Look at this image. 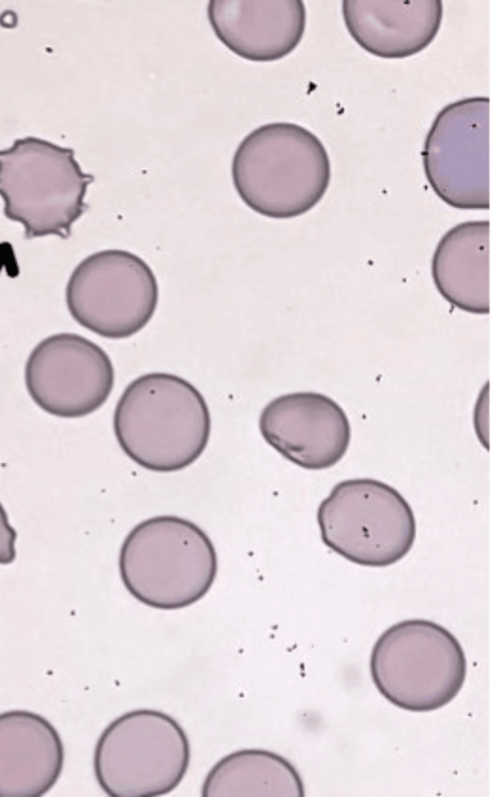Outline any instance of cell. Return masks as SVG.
Instances as JSON below:
<instances>
[{
	"label": "cell",
	"instance_id": "1",
	"mask_svg": "<svg viewBox=\"0 0 493 797\" xmlns=\"http://www.w3.org/2000/svg\"><path fill=\"white\" fill-rule=\"evenodd\" d=\"M122 451L154 472H175L194 463L211 433V416L200 391L167 372L143 374L128 384L113 415Z\"/></svg>",
	"mask_w": 493,
	"mask_h": 797
},
{
	"label": "cell",
	"instance_id": "2",
	"mask_svg": "<svg viewBox=\"0 0 493 797\" xmlns=\"http://www.w3.org/2000/svg\"><path fill=\"white\" fill-rule=\"evenodd\" d=\"M234 188L254 212L288 219L311 210L326 193L331 168L320 139L290 122L257 127L237 147Z\"/></svg>",
	"mask_w": 493,
	"mask_h": 797
},
{
	"label": "cell",
	"instance_id": "3",
	"mask_svg": "<svg viewBox=\"0 0 493 797\" xmlns=\"http://www.w3.org/2000/svg\"><path fill=\"white\" fill-rule=\"evenodd\" d=\"M216 550L195 523L160 515L138 523L124 539L119 573L126 590L160 610L188 607L202 599L217 575Z\"/></svg>",
	"mask_w": 493,
	"mask_h": 797
},
{
	"label": "cell",
	"instance_id": "4",
	"mask_svg": "<svg viewBox=\"0 0 493 797\" xmlns=\"http://www.w3.org/2000/svg\"><path fill=\"white\" fill-rule=\"evenodd\" d=\"M370 675L379 693L411 712H430L450 703L463 687L467 663L458 639L445 627L409 619L386 629L370 656Z\"/></svg>",
	"mask_w": 493,
	"mask_h": 797
},
{
	"label": "cell",
	"instance_id": "5",
	"mask_svg": "<svg viewBox=\"0 0 493 797\" xmlns=\"http://www.w3.org/2000/svg\"><path fill=\"white\" fill-rule=\"evenodd\" d=\"M93 180L81 170L71 148L26 137L0 150L4 214L21 223L29 239L67 238L87 207L84 198Z\"/></svg>",
	"mask_w": 493,
	"mask_h": 797
},
{
	"label": "cell",
	"instance_id": "6",
	"mask_svg": "<svg viewBox=\"0 0 493 797\" xmlns=\"http://www.w3.org/2000/svg\"><path fill=\"white\" fill-rule=\"evenodd\" d=\"M190 745L182 726L152 709L128 711L101 733L93 767L111 797H155L173 791L185 777Z\"/></svg>",
	"mask_w": 493,
	"mask_h": 797
},
{
	"label": "cell",
	"instance_id": "7",
	"mask_svg": "<svg viewBox=\"0 0 493 797\" xmlns=\"http://www.w3.org/2000/svg\"><path fill=\"white\" fill-rule=\"evenodd\" d=\"M317 521L323 543L361 566L398 562L416 537L408 502L396 489L372 478L339 482L319 505Z\"/></svg>",
	"mask_w": 493,
	"mask_h": 797
},
{
	"label": "cell",
	"instance_id": "8",
	"mask_svg": "<svg viewBox=\"0 0 493 797\" xmlns=\"http://www.w3.org/2000/svg\"><path fill=\"white\" fill-rule=\"evenodd\" d=\"M157 279L138 255L105 249L84 258L72 271L65 291L67 308L82 327L107 339L141 331L158 304Z\"/></svg>",
	"mask_w": 493,
	"mask_h": 797
},
{
	"label": "cell",
	"instance_id": "9",
	"mask_svg": "<svg viewBox=\"0 0 493 797\" xmlns=\"http://www.w3.org/2000/svg\"><path fill=\"white\" fill-rule=\"evenodd\" d=\"M490 99L446 105L426 136L423 166L436 195L457 209L490 207Z\"/></svg>",
	"mask_w": 493,
	"mask_h": 797
},
{
	"label": "cell",
	"instance_id": "10",
	"mask_svg": "<svg viewBox=\"0 0 493 797\" xmlns=\"http://www.w3.org/2000/svg\"><path fill=\"white\" fill-rule=\"evenodd\" d=\"M114 378L108 354L75 333L46 337L25 365V384L32 400L61 418H79L99 409L110 396Z\"/></svg>",
	"mask_w": 493,
	"mask_h": 797
},
{
	"label": "cell",
	"instance_id": "11",
	"mask_svg": "<svg viewBox=\"0 0 493 797\" xmlns=\"http://www.w3.org/2000/svg\"><path fill=\"white\" fill-rule=\"evenodd\" d=\"M264 440L297 466L332 467L345 455L351 427L342 407L317 392H294L271 400L261 411Z\"/></svg>",
	"mask_w": 493,
	"mask_h": 797
},
{
	"label": "cell",
	"instance_id": "12",
	"mask_svg": "<svg viewBox=\"0 0 493 797\" xmlns=\"http://www.w3.org/2000/svg\"><path fill=\"white\" fill-rule=\"evenodd\" d=\"M207 16L215 35L229 50L255 62L290 54L306 26L301 0H211Z\"/></svg>",
	"mask_w": 493,
	"mask_h": 797
},
{
	"label": "cell",
	"instance_id": "13",
	"mask_svg": "<svg viewBox=\"0 0 493 797\" xmlns=\"http://www.w3.org/2000/svg\"><path fill=\"white\" fill-rule=\"evenodd\" d=\"M64 746L55 727L27 710L0 713V797H39L58 781Z\"/></svg>",
	"mask_w": 493,
	"mask_h": 797
},
{
	"label": "cell",
	"instance_id": "14",
	"mask_svg": "<svg viewBox=\"0 0 493 797\" xmlns=\"http://www.w3.org/2000/svg\"><path fill=\"white\" fill-rule=\"evenodd\" d=\"M345 26L370 54L399 59L424 50L436 37L442 21L440 0H345Z\"/></svg>",
	"mask_w": 493,
	"mask_h": 797
},
{
	"label": "cell",
	"instance_id": "15",
	"mask_svg": "<svg viewBox=\"0 0 493 797\" xmlns=\"http://www.w3.org/2000/svg\"><path fill=\"white\" fill-rule=\"evenodd\" d=\"M490 222L467 221L447 231L432 258V277L442 297L474 314L490 312Z\"/></svg>",
	"mask_w": 493,
	"mask_h": 797
},
{
	"label": "cell",
	"instance_id": "16",
	"mask_svg": "<svg viewBox=\"0 0 493 797\" xmlns=\"http://www.w3.org/2000/svg\"><path fill=\"white\" fill-rule=\"evenodd\" d=\"M300 774L286 758L268 750L234 751L213 765L204 797H303Z\"/></svg>",
	"mask_w": 493,
	"mask_h": 797
},
{
	"label": "cell",
	"instance_id": "17",
	"mask_svg": "<svg viewBox=\"0 0 493 797\" xmlns=\"http://www.w3.org/2000/svg\"><path fill=\"white\" fill-rule=\"evenodd\" d=\"M16 531L10 525L7 513L0 503V564H10L16 557Z\"/></svg>",
	"mask_w": 493,
	"mask_h": 797
}]
</instances>
